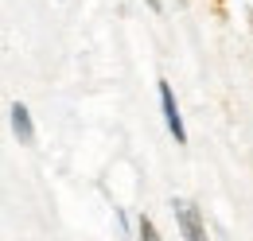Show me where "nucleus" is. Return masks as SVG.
<instances>
[{"mask_svg": "<svg viewBox=\"0 0 253 241\" xmlns=\"http://www.w3.org/2000/svg\"><path fill=\"white\" fill-rule=\"evenodd\" d=\"M175 218H179V230H183L187 241H207V226H203V218L191 202H175Z\"/></svg>", "mask_w": 253, "mask_h": 241, "instance_id": "nucleus-1", "label": "nucleus"}, {"mask_svg": "<svg viewBox=\"0 0 253 241\" xmlns=\"http://www.w3.org/2000/svg\"><path fill=\"white\" fill-rule=\"evenodd\" d=\"M148 8H152V12H160V0H148Z\"/></svg>", "mask_w": 253, "mask_h": 241, "instance_id": "nucleus-5", "label": "nucleus"}, {"mask_svg": "<svg viewBox=\"0 0 253 241\" xmlns=\"http://www.w3.org/2000/svg\"><path fill=\"white\" fill-rule=\"evenodd\" d=\"M140 241H160L156 226H152V218H140Z\"/></svg>", "mask_w": 253, "mask_h": 241, "instance_id": "nucleus-4", "label": "nucleus"}, {"mask_svg": "<svg viewBox=\"0 0 253 241\" xmlns=\"http://www.w3.org/2000/svg\"><path fill=\"white\" fill-rule=\"evenodd\" d=\"M160 97H164V117H168V128L175 136V144H187V132H183V117H179V105H175V93L168 82H160Z\"/></svg>", "mask_w": 253, "mask_h": 241, "instance_id": "nucleus-2", "label": "nucleus"}, {"mask_svg": "<svg viewBox=\"0 0 253 241\" xmlns=\"http://www.w3.org/2000/svg\"><path fill=\"white\" fill-rule=\"evenodd\" d=\"M12 128H16L20 144H35V128H32V117H28V105L24 101L12 105Z\"/></svg>", "mask_w": 253, "mask_h": 241, "instance_id": "nucleus-3", "label": "nucleus"}]
</instances>
